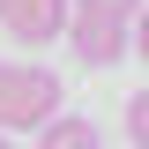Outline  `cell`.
<instances>
[{"label": "cell", "mask_w": 149, "mask_h": 149, "mask_svg": "<svg viewBox=\"0 0 149 149\" xmlns=\"http://www.w3.org/2000/svg\"><path fill=\"white\" fill-rule=\"evenodd\" d=\"M134 52L149 60V8H134Z\"/></svg>", "instance_id": "6"}, {"label": "cell", "mask_w": 149, "mask_h": 149, "mask_svg": "<svg viewBox=\"0 0 149 149\" xmlns=\"http://www.w3.org/2000/svg\"><path fill=\"white\" fill-rule=\"evenodd\" d=\"M67 15H74V0H0V30H15L22 45L67 37Z\"/></svg>", "instance_id": "3"}, {"label": "cell", "mask_w": 149, "mask_h": 149, "mask_svg": "<svg viewBox=\"0 0 149 149\" xmlns=\"http://www.w3.org/2000/svg\"><path fill=\"white\" fill-rule=\"evenodd\" d=\"M74 8H119V15H134V0H74Z\"/></svg>", "instance_id": "7"}, {"label": "cell", "mask_w": 149, "mask_h": 149, "mask_svg": "<svg viewBox=\"0 0 149 149\" xmlns=\"http://www.w3.org/2000/svg\"><path fill=\"white\" fill-rule=\"evenodd\" d=\"M52 112H60V74L52 67L0 60V134H37Z\"/></svg>", "instance_id": "1"}, {"label": "cell", "mask_w": 149, "mask_h": 149, "mask_svg": "<svg viewBox=\"0 0 149 149\" xmlns=\"http://www.w3.org/2000/svg\"><path fill=\"white\" fill-rule=\"evenodd\" d=\"M37 149H104V142H97V127L82 119V112H74V119H67V112H52V119L37 127Z\"/></svg>", "instance_id": "4"}, {"label": "cell", "mask_w": 149, "mask_h": 149, "mask_svg": "<svg viewBox=\"0 0 149 149\" xmlns=\"http://www.w3.org/2000/svg\"><path fill=\"white\" fill-rule=\"evenodd\" d=\"M0 149H8V134H0Z\"/></svg>", "instance_id": "8"}, {"label": "cell", "mask_w": 149, "mask_h": 149, "mask_svg": "<svg viewBox=\"0 0 149 149\" xmlns=\"http://www.w3.org/2000/svg\"><path fill=\"white\" fill-rule=\"evenodd\" d=\"M67 45H74L82 67H112L134 45V15H119V8H74L67 15Z\"/></svg>", "instance_id": "2"}, {"label": "cell", "mask_w": 149, "mask_h": 149, "mask_svg": "<svg viewBox=\"0 0 149 149\" xmlns=\"http://www.w3.org/2000/svg\"><path fill=\"white\" fill-rule=\"evenodd\" d=\"M127 142H134V149H149V90H134V97H127Z\"/></svg>", "instance_id": "5"}]
</instances>
